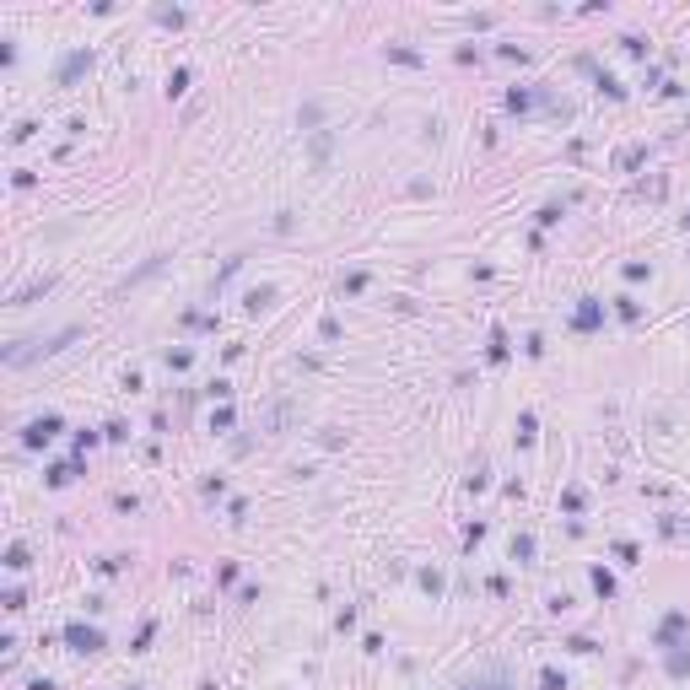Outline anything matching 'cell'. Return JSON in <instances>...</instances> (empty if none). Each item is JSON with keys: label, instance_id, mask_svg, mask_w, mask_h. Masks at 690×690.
I'll return each instance as SVG.
<instances>
[{"label": "cell", "instance_id": "1", "mask_svg": "<svg viewBox=\"0 0 690 690\" xmlns=\"http://www.w3.org/2000/svg\"><path fill=\"white\" fill-rule=\"evenodd\" d=\"M65 636H71L76 653H97V647H103V636H97V631H86V626H71Z\"/></svg>", "mask_w": 690, "mask_h": 690}, {"label": "cell", "instance_id": "2", "mask_svg": "<svg viewBox=\"0 0 690 690\" xmlns=\"http://www.w3.org/2000/svg\"><path fill=\"white\" fill-rule=\"evenodd\" d=\"M54 432H60V421H54V415H49V421L27 426V442H33V448H38V442H49V437H54Z\"/></svg>", "mask_w": 690, "mask_h": 690}, {"label": "cell", "instance_id": "3", "mask_svg": "<svg viewBox=\"0 0 690 690\" xmlns=\"http://www.w3.org/2000/svg\"><path fill=\"white\" fill-rule=\"evenodd\" d=\"M86 65H92V54H71V60L60 65V81H76V76H81Z\"/></svg>", "mask_w": 690, "mask_h": 690}, {"label": "cell", "instance_id": "4", "mask_svg": "<svg viewBox=\"0 0 690 690\" xmlns=\"http://www.w3.org/2000/svg\"><path fill=\"white\" fill-rule=\"evenodd\" d=\"M6 567H11V572H16V567H27V550H22V545H11V550H6Z\"/></svg>", "mask_w": 690, "mask_h": 690}]
</instances>
